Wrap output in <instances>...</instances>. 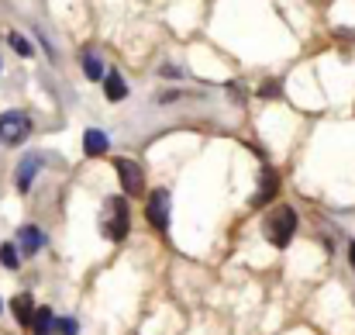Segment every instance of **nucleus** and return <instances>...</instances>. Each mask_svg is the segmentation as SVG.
<instances>
[{
	"instance_id": "f257e3e1",
	"label": "nucleus",
	"mask_w": 355,
	"mask_h": 335,
	"mask_svg": "<svg viewBox=\"0 0 355 335\" xmlns=\"http://www.w3.org/2000/svg\"><path fill=\"white\" fill-rule=\"evenodd\" d=\"M131 228V211H128V201L124 197H107L104 201V211H101V231L111 238V242H121Z\"/></svg>"
},
{
	"instance_id": "f03ea898",
	"label": "nucleus",
	"mask_w": 355,
	"mask_h": 335,
	"mask_svg": "<svg viewBox=\"0 0 355 335\" xmlns=\"http://www.w3.org/2000/svg\"><path fill=\"white\" fill-rule=\"evenodd\" d=\"M293 231H297V211L293 208L279 204L276 211H269V218H266V238L276 249H286L290 238H293Z\"/></svg>"
},
{
	"instance_id": "7ed1b4c3",
	"label": "nucleus",
	"mask_w": 355,
	"mask_h": 335,
	"mask_svg": "<svg viewBox=\"0 0 355 335\" xmlns=\"http://www.w3.org/2000/svg\"><path fill=\"white\" fill-rule=\"evenodd\" d=\"M28 135H31L28 114H21V111L0 114V142H3V145H21Z\"/></svg>"
},
{
	"instance_id": "20e7f679",
	"label": "nucleus",
	"mask_w": 355,
	"mask_h": 335,
	"mask_svg": "<svg viewBox=\"0 0 355 335\" xmlns=\"http://www.w3.org/2000/svg\"><path fill=\"white\" fill-rule=\"evenodd\" d=\"M114 170H118L121 187H124L128 197H138V194L145 190V177H141V166H138V163H131V159H114Z\"/></svg>"
},
{
	"instance_id": "39448f33",
	"label": "nucleus",
	"mask_w": 355,
	"mask_h": 335,
	"mask_svg": "<svg viewBox=\"0 0 355 335\" xmlns=\"http://www.w3.org/2000/svg\"><path fill=\"white\" fill-rule=\"evenodd\" d=\"M145 215H148V224L155 231H166L169 228V190H152Z\"/></svg>"
},
{
	"instance_id": "423d86ee",
	"label": "nucleus",
	"mask_w": 355,
	"mask_h": 335,
	"mask_svg": "<svg viewBox=\"0 0 355 335\" xmlns=\"http://www.w3.org/2000/svg\"><path fill=\"white\" fill-rule=\"evenodd\" d=\"M10 311H14V318H17V325H24V329H31V318H35V301H31L28 294H17V297L10 301Z\"/></svg>"
},
{
	"instance_id": "0eeeda50",
	"label": "nucleus",
	"mask_w": 355,
	"mask_h": 335,
	"mask_svg": "<svg viewBox=\"0 0 355 335\" xmlns=\"http://www.w3.org/2000/svg\"><path fill=\"white\" fill-rule=\"evenodd\" d=\"M83 149H87V156H104V152L111 149V138H107L101 128H90V131L83 135Z\"/></svg>"
},
{
	"instance_id": "6e6552de",
	"label": "nucleus",
	"mask_w": 355,
	"mask_h": 335,
	"mask_svg": "<svg viewBox=\"0 0 355 335\" xmlns=\"http://www.w3.org/2000/svg\"><path fill=\"white\" fill-rule=\"evenodd\" d=\"M17 242H21V249H24L28 256H35V252L45 245V235H42L35 224H24V228L17 231Z\"/></svg>"
},
{
	"instance_id": "1a4fd4ad",
	"label": "nucleus",
	"mask_w": 355,
	"mask_h": 335,
	"mask_svg": "<svg viewBox=\"0 0 355 335\" xmlns=\"http://www.w3.org/2000/svg\"><path fill=\"white\" fill-rule=\"evenodd\" d=\"M38 166H42V159H38V156H24V163L17 166V190H21V194L31 187V180H35Z\"/></svg>"
},
{
	"instance_id": "9d476101",
	"label": "nucleus",
	"mask_w": 355,
	"mask_h": 335,
	"mask_svg": "<svg viewBox=\"0 0 355 335\" xmlns=\"http://www.w3.org/2000/svg\"><path fill=\"white\" fill-rule=\"evenodd\" d=\"M276 187H279L276 173H272V170H266V173H262V183H259V194L252 197V208H262V204H266V201L276 194Z\"/></svg>"
},
{
	"instance_id": "9b49d317",
	"label": "nucleus",
	"mask_w": 355,
	"mask_h": 335,
	"mask_svg": "<svg viewBox=\"0 0 355 335\" xmlns=\"http://www.w3.org/2000/svg\"><path fill=\"white\" fill-rule=\"evenodd\" d=\"M31 332H35V335H52V332H55V315H52L49 308H35Z\"/></svg>"
},
{
	"instance_id": "f8f14e48",
	"label": "nucleus",
	"mask_w": 355,
	"mask_h": 335,
	"mask_svg": "<svg viewBox=\"0 0 355 335\" xmlns=\"http://www.w3.org/2000/svg\"><path fill=\"white\" fill-rule=\"evenodd\" d=\"M104 94H107V101H114V104H118V101H124V94H128L124 80H121L114 70H111V73L104 76Z\"/></svg>"
},
{
	"instance_id": "ddd939ff",
	"label": "nucleus",
	"mask_w": 355,
	"mask_h": 335,
	"mask_svg": "<svg viewBox=\"0 0 355 335\" xmlns=\"http://www.w3.org/2000/svg\"><path fill=\"white\" fill-rule=\"evenodd\" d=\"M83 73H87L90 80H104V63H101L94 52H87V56H83Z\"/></svg>"
},
{
	"instance_id": "4468645a",
	"label": "nucleus",
	"mask_w": 355,
	"mask_h": 335,
	"mask_svg": "<svg viewBox=\"0 0 355 335\" xmlns=\"http://www.w3.org/2000/svg\"><path fill=\"white\" fill-rule=\"evenodd\" d=\"M0 263H3L7 270H17V263H21V259H17V245L3 242V245H0Z\"/></svg>"
},
{
	"instance_id": "2eb2a0df",
	"label": "nucleus",
	"mask_w": 355,
	"mask_h": 335,
	"mask_svg": "<svg viewBox=\"0 0 355 335\" xmlns=\"http://www.w3.org/2000/svg\"><path fill=\"white\" fill-rule=\"evenodd\" d=\"M7 38H10V49H14L17 56H31V42H28L24 35H17V31H10Z\"/></svg>"
},
{
	"instance_id": "dca6fc26",
	"label": "nucleus",
	"mask_w": 355,
	"mask_h": 335,
	"mask_svg": "<svg viewBox=\"0 0 355 335\" xmlns=\"http://www.w3.org/2000/svg\"><path fill=\"white\" fill-rule=\"evenodd\" d=\"M55 332L59 335H76L80 332V325H76L73 318H59V322H55Z\"/></svg>"
},
{
	"instance_id": "f3484780",
	"label": "nucleus",
	"mask_w": 355,
	"mask_h": 335,
	"mask_svg": "<svg viewBox=\"0 0 355 335\" xmlns=\"http://www.w3.org/2000/svg\"><path fill=\"white\" fill-rule=\"evenodd\" d=\"M259 97H279V83H262Z\"/></svg>"
},
{
	"instance_id": "a211bd4d",
	"label": "nucleus",
	"mask_w": 355,
	"mask_h": 335,
	"mask_svg": "<svg viewBox=\"0 0 355 335\" xmlns=\"http://www.w3.org/2000/svg\"><path fill=\"white\" fill-rule=\"evenodd\" d=\"M349 263H352V270H355V242H349Z\"/></svg>"
}]
</instances>
